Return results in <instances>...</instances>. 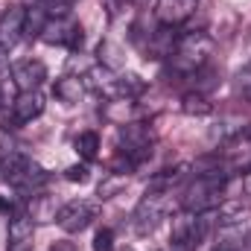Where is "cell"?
Returning <instances> with one entry per match:
<instances>
[{"mask_svg": "<svg viewBox=\"0 0 251 251\" xmlns=\"http://www.w3.org/2000/svg\"><path fill=\"white\" fill-rule=\"evenodd\" d=\"M228 176L231 173L219 164V167L201 170L193 178H187L184 187H181V210L213 213L222 204V196H225V187H228Z\"/></svg>", "mask_w": 251, "mask_h": 251, "instance_id": "6da1fadb", "label": "cell"}, {"mask_svg": "<svg viewBox=\"0 0 251 251\" xmlns=\"http://www.w3.org/2000/svg\"><path fill=\"white\" fill-rule=\"evenodd\" d=\"M213 53V41L207 32H184L176 38L173 50L167 53V73L176 79H193L201 67H207Z\"/></svg>", "mask_w": 251, "mask_h": 251, "instance_id": "7a4b0ae2", "label": "cell"}, {"mask_svg": "<svg viewBox=\"0 0 251 251\" xmlns=\"http://www.w3.org/2000/svg\"><path fill=\"white\" fill-rule=\"evenodd\" d=\"M155 137L146 126L140 123H123L117 131V158H114V170L131 173L137 170L149 155H152Z\"/></svg>", "mask_w": 251, "mask_h": 251, "instance_id": "3957f363", "label": "cell"}, {"mask_svg": "<svg viewBox=\"0 0 251 251\" xmlns=\"http://www.w3.org/2000/svg\"><path fill=\"white\" fill-rule=\"evenodd\" d=\"M0 178H6L9 184L21 190H35L44 184V170L38 164H32L21 149L15 146H3L0 149Z\"/></svg>", "mask_w": 251, "mask_h": 251, "instance_id": "277c9868", "label": "cell"}, {"mask_svg": "<svg viewBox=\"0 0 251 251\" xmlns=\"http://www.w3.org/2000/svg\"><path fill=\"white\" fill-rule=\"evenodd\" d=\"M170 196H173V190H161V187H152V184L146 187L143 199L134 207V216H131V225H134L137 234H152L161 225V219L170 210Z\"/></svg>", "mask_w": 251, "mask_h": 251, "instance_id": "5b68a950", "label": "cell"}, {"mask_svg": "<svg viewBox=\"0 0 251 251\" xmlns=\"http://www.w3.org/2000/svg\"><path fill=\"white\" fill-rule=\"evenodd\" d=\"M207 222L210 213H193V210H181L173 219V231H170V251H196L199 243L207 234Z\"/></svg>", "mask_w": 251, "mask_h": 251, "instance_id": "8992f818", "label": "cell"}, {"mask_svg": "<svg viewBox=\"0 0 251 251\" xmlns=\"http://www.w3.org/2000/svg\"><path fill=\"white\" fill-rule=\"evenodd\" d=\"M97 216H100V204H97V201L73 199V201H67L64 207L56 210V225H59L62 231H67V234H82Z\"/></svg>", "mask_w": 251, "mask_h": 251, "instance_id": "52a82bcc", "label": "cell"}, {"mask_svg": "<svg viewBox=\"0 0 251 251\" xmlns=\"http://www.w3.org/2000/svg\"><path fill=\"white\" fill-rule=\"evenodd\" d=\"M41 38L47 44H53V47L79 50L82 47V26L70 15H50L47 24H44V29H41Z\"/></svg>", "mask_w": 251, "mask_h": 251, "instance_id": "ba28073f", "label": "cell"}, {"mask_svg": "<svg viewBox=\"0 0 251 251\" xmlns=\"http://www.w3.org/2000/svg\"><path fill=\"white\" fill-rule=\"evenodd\" d=\"M196 9H199V0H158V6H155L158 26L178 29L196 15Z\"/></svg>", "mask_w": 251, "mask_h": 251, "instance_id": "9c48e42d", "label": "cell"}, {"mask_svg": "<svg viewBox=\"0 0 251 251\" xmlns=\"http://www.w3.org/2000/svg\"><path fill=\"white\" fill-rule=\"evenodd\" d=\"M228 173H251V128L240 131L228 146L219 161Z\"/></svg>", "mask_w": 251, "mask_h": 251, "instance_id": "30bf717a", "label": "cell"}, {"mask_svg": "<svg viewBox=\"0 0 251 251\" xmlns=\"http://www.w3.org/2000/svg\"><path fill=\"white\" fill-rule=\"evenodd\" d=\"M24 35H26V9L24 6H9L0 15V47L9 53Z\"/></svg>", "mask_w": 251, "mask_h": 251, "instance_id": "8fae6325", "label": "cell"}, {"mask_svg": "<svg viewBox=\"0 0 251 251\" xmlns=\"http://www.w3.org/2000/svg\"><path fill=\"white\" fill-rule=\"evenodd\" d=\"M44 79H47V67L38 59H21L12 64V85L18 91H38Z\"/></svg>", "mask_w": 251, "mask_h": 251, "instance_id": "7c38bea8", "label": "cell"}, {"mask_svg": "<svg viewBox=\"0 0 251 251\" xmlns=\"http://www.w3.org/2000/svg\"><path fill=\"white\" fill-rule=\"evenodd\" d=\"M41 111H44V97L38 91H21L12 100V120L18 126L32 123L35 117H41Z\"/></svg>", "mask_w": 251, "mask_h": 251, "instance_id": "4fadbf2b", "label": "cell"}, {"mask_svg": "<svg viewBox=\"0 0 251 251\" xmlns=\"http://www.w3.org/2000/svg\"><path fill=\"white\" fill-rule=\"evenodd\" d=\"M35 219L29 213H15L9 222V251H32Z\"/></svg>", "mask_w": 251, "mask_h": 251, "instance_id": "5bb4252c", "label": "cell"}, {"mask_svg": "<svg viewBox=\"0 0 251 251\" xmlns=\"http://www.w3.org/2000/svg\"><path fill=\"white\" fill-rule=\"evenodd\" d=\"M146 91V82L140 79V76H134V73H126V76H117L114 82H111V94H117L120 100H137L140 94Z\"/></svg>", "mask_w": 251, "mask_h": 251, "instance_id": "9a60e30c", "label": "cell"}, {"mask_svg": "<svg viewBox=\"0 0 251 251\" xmlns=\"http://www.w3.org/2000/svg\"><path fill=\"white\" fill-rule=\"evenodd\" d=\"M53 94L62 100V102H79V97L85 94V79L79 76H62L53 88Z\"/></svg>", "mask_w": 251, "mask_h": 251, "instance_id": "2e32d148", "label": "cell"}, {"mask_svg": "<svg viewBox=\"0 0 251 251\" xmlns=\"http://www.w3.org/2000/svg\"><path fill=\"white\" fill-rule=\"evenodd\" d=\"M234 94L243 102H251V62H246L234 73Z\"/></svg>", "mask_w": 251, "mask_h": 251, "instance_id": "e0dca14e", "label": "cell"}, {"mask_svg": "<svg viewBox=\"0 0 251 251\" xmlns=\"http://www.w3.org/2000/svg\"><path fill=\"white\" fill-rule=\"evenodd\" d=\"M76 152H79L85 161H94L97 152H100V137H97V131H82V134L76 137Z\"/></svg>", "mask_w": 251, "mask_h": 251, "instance_id": "ac0fdd59", "label": "cell"}, {"mask_svg": "<svg viewBox=\"0 0 251 251\" xmlns=\"http://www.w3.org/2000/svg\"><path fill=\"white\" fill-rule=\"evenodd\" d=\"M184 111H187V114H207L210 105L204 102L201 94H187V97H184Z\"/></svg>", "mask_w": 251, "mask_h": 251, "instance_id": "d6986e66", "label": "cell"}, {"mask_svg": "<svg viewBox=\"0 0 251 251\" xmlns=\"http://www.w3.org/2000/svg\"><path fill=\"white\" fill-rule=\"evenodd\" d=\"M94 251H114V231H111V228L97 231V237H94Z\"/></svg>", "mask_w": 251, "mask_h": 251, "instance_id": "ffe728a7", "label": "cell"}, {"mask_svg": "<svg viewBox=\"0 0 251 251\" xmlns=\"http://www.w3.org/2000/svg\"><path fill=\"white\" fill-rule=\"evenodd\" d=\"M70 3H73V0H41V6H44L50 15H70Z\"/></svg>", "mask_w": 251, "mask_h": 251, "instance_id": "44dd1931", "label": "cell"}, {"mask_svg": "<svg viewBox=\"0 0 251 251\" xmlns=\"http://www.w3.org/2000/svg\"><path fill=\"white\" fill-rule=\"evenodd\" d=\"M64 178L67 181H88V167L85 164H73L64 170Z\"/></svg>", "mask_w": 251, "mask_h": 251, "instance_id": "7402d4cb", "label": "cell"}, {"mask_svg": "<svg viewBox=\"0 0 251 251\" xmlns=\"http://www.w3.org/2000/svg\"><path fill=\"white\" fill-rule=\"evenodd\" d=\"M12 100H9V85L3 82V76H0V108H6Z\"/></svg>", "mask_w": 251, "mask_h": 251, "instance_id": "603a6c76", "label": "cell"}, {"mask_svg": "<svg viewBox=\"0 0 251 251\" xmlns=\"http://www.w3.org/2000/svg\"><path fill=\"white\" fill-rule=\"evenodd\" d=\"M123 6H126V0H105V9H108V15H117Z\"/></svg>", "mask_w": 251, "mask_h": 251, "instance_id": "cb8c5ba5", "label": "cell"}, {"mask_svg": "<svg viewBox=\"0 0 251 251\" xmlns=\"http://www.w3.org/2000/svg\"><path fill=\"white\" fill-rule=\"evenodd\" d=\"M50 251H76V249H73V243H53Z\"/></svg>", "mask_w": 251, "mask_h": 251, "instance_id": "d4e9b609", "label": "cell"}, {"mask_svg": "<svg viewBox=\"0 0 251 251\" xmlns=\"http://www.w3.org/2000/svg\"><path fill=\"white\" fill-rule=\"evenodd\" d=\"M131 3H137V6H146V3H149V0H131Z\"/></svg>", "mask_w": 251, "mask_h": 251, "instance_id": "484cf974", "label": "cell"}]
</instances>
